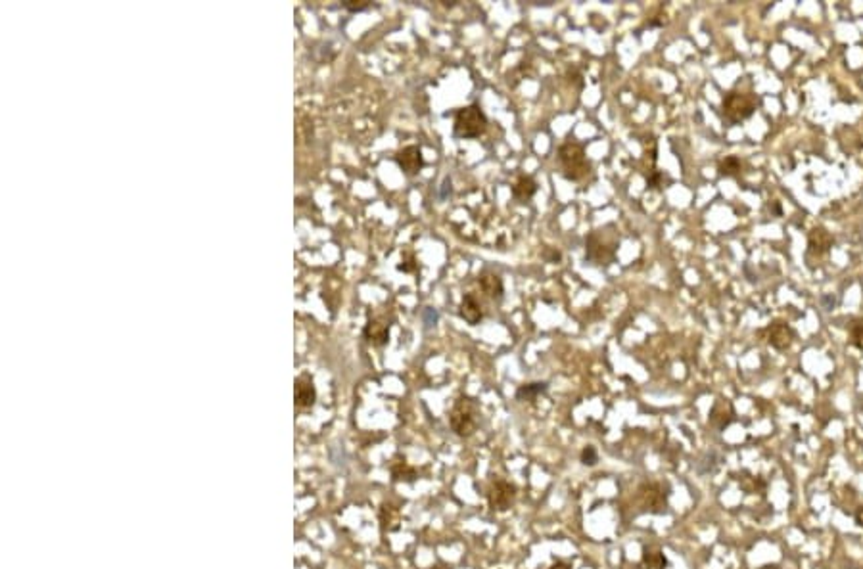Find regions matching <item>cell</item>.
I'll use <instances>...</instances> for the list:
<instances>
[{
  "mask_svg": "<svg viewBox=\"0 0 863 569\" xmlns=\"http://www.w3.org/2000/svg\"><path fill=\"white\" fill-rule=\"evenodd\" d=\"M459 314L470 326H478L484 320V305H482V301L478 299L476 294L468 292V294L463 295L459 305Z\"/></svg>",
  "mask_w": 863,
  "mask_h": 569,
  "instance_id": "12",
  "label": "cell"
},
{
  "mask_svg": "<svg viewBox=\"0 0 863 569\" xmlns=\"http://www.w3.org/2000/svg\"><path fill=\"white\" fill-rule=\"evenodd\" d=\"M541 259H543L545 263H560L562 253H560L558 250H555V247H549V245H545V247L541 250Z\"/></svg>",
  "mask_w": 863,
  "mask_h": 569,
  "instance_id": "25",
  "label": "cell"
},
{
  "mask_svg": "<svg viewBox=\"0 0 863 569\" xmlns=\"http://www.w3.org/2000/svg\"><path fill=\"white\" fill-rule=\"evenodd\" d=\"M516 495H518V487H516L513 481H507V479L503 478L493 479L490 483V487H488V491H485L488 506H490L493 512H499V514L513 508Z\"/></svg>",
  "mask_w": 863,
  "mask_h": 569,
  "instance_id": "7",
  "label": "cell"
},
{
  "mask_svg": "<svg viewBox=\"0 0 863 569\" xmlns=\"http://www.w3.org/2000/svg\"><path fill=\"white\" fill-rule=\"evenodd\" d=\"M315 397H317V393H315L311 378H309L307 374H303V376H300V378L296 379V404H298V406H301V409L311 406V404L315 403Z\"/></svg>",
  "mask_w": 863,
  "mask_h": 569,
  "instance_id": "17",
  "label": "cell"
},
{
  "mask_svg": "<svg viewBox=\"0 0 863 569\" xmlns=\"http://www.w3.org/2000/svg\"><path fill=\"white\" fill-rule=\"evenodd\" d=\"M741 160H739L737 155H727V158L720 161V165H717L720 177H737V175L741 173Z\"/></svg>",
  "mask_w": 863,
  "mask_h": 569,
  "instance_id": "22",
  "label": "cell"
},
{
  "mask_svg": "<svg viewBox=\"0 0 863 569\" xmlns=\"http://www.w3.org/2000/svg\"><path fill=\"white\" fill-rule=\"evenodd\" d=\"M395 161H398V165L401 167V171H403L405 175H417L424 167L423 150L418 146L403 148V150H399L398 155H395Z\"/></svg>",
  "mask_w": 863,
  "mask_h": 569,
  "instance_id": "10",
  "label": "cell"
},
{
  "mask_svg": "<svg viewBox=\"0 0 863 569\" xmlns=\"http://www.w3.org/2000/svg\"><path fill=\"white\" fill-rule=\"evenodd\" d=\"M670 495L672 487L667 481H645L639 485L635 493V504L639 506L641 514L664 516L670 508Z\"/></svg>",
  "mask_w": 863,
  "mask_h": 569,
  "instance_id": "4",
  "label": "cell"
},
{
  "mask_svg": "<svg viewBox=\"0 0 863 569\" xmlns=\"http://www.w3.org/2000/svg\"><path fill=\"white\" fill-rule=\"evenodd\" d=\"M580 458H582L583 466L593 468V466H597V462H599V453H597V448H595L593 445H587V447H583Z\"/></svg>",
  "mask_w": 863,
  "mask_h": 569,
  "instance_id": "24",
  "label": "cell"
},
{
  "mask_svg": "<svg viewBox=\"0 0 863 569\" xmlns=\"http://www.w3.org/2000/svg\"><path fill=\"white\" fill-rule=\"evenodd\" d=\"M848 342L852 347L863 351V317H854L848 322Z\"/></svg>",
  "mask_w": 863,
  "mask_h": 569,
  "instance_id": "21",
  "label": "cell"
},
{
  "mask_svg": "<svg viewBox=\"0 0 863 569\" xmlns=\"http://www.w3.org/2000/svg\"><path fill=\"white\" fill-rule=\"evenodd\" d=\"M482 424V409L476 399L460 395L449 410V426L459 437H472Z\"/></svg>",
  "mask_w": 863,
  "mask_h": 569,
  "instance_id": "2",
  "label": "cell"
},
{
  "mask_svg": "<svg viewBox=\"0 0 863 569\" xmlns=\"http://www.w3.org/2000/svg\"><path fill=\"white\" fill-rule=\"evenodd\" d=\"M549 389L547 381H532V384H524L516 389V401L522 403H535L541 395H545Z\"/></svg>",
  "mask_w": 863,
  "mask_h": 569,
  "instance_id": "19",
  "label": "cell"
},
{
  "mask_svg": "<svg viewBox=\"0 0 863 569\" xmlns=\"http://www.w3.org/2000/svg\"><path fill=\"white\" fill-rule=\"evenodd\" d=\"M390 471H392L393 481H409V483H413V481L418 478L417 470H415L413 466L407 464L405 460H398V462H393L392 468H390Z\"/></svg>",
  "mask_w": 863,
  "mask_h": 569,
  "instance_id": "20",
  "label": "cell"
},
{
  "mask_svg": "<svg viewBox=\"0 0 863 569\" xmlns=\"http://www.w3.org/2000/svg\"><path fill=\"white\" fill-rule=\"evenodd\" d=\"M447 194H451V180L449 178H445L443 184H441V198H447Z\"/></svg>",
  "mask_w": 863,
  "mask_h": 569,
  "instance_id": "30",
  "label": "cell"
},
{
  "mask_svg": "<svg viewBox=\"0 0 863 569\" xmlns=\"http://www.w3.org/2000/svg\"><path fill=\"white\" fill-rule=\"evenodd\" d=\"M538 180L530 175H520L516 178V183L513 184V198L518 203L530 202L535 194H538Z\"/></svg>",
  "mask_w": 863,
  "mask_h": 569,
  "instance_id": "14",
  "label": "cell"
},
{
  "mask_svg": "<svg viewBox=\"0 0 863 569\" xmlns=\"http://www.w3.org/2000/svg\"><path fill=\"white\" fill-rule=\"evenodd\" d=\"M765 336H767V343L772 345L773 349L787 351L790 345H792V342H794L796 334L789 322H784V320H775V322H772V324L767 326Z\"/></svg>",
  "mask_w": 863,
  "mask_h": 569,
  "instance_id": "9",
  "label": "cell"
},
{
  "mask_svg": "<svg viewBox=\"0 0 863 569\" xmlns=\"http://www.w3.org/2000/svg\"><path fill=\"white\" fill-rule=\"evenodd\" d=\"M488 125H490L488 116L482 111L480 106H465V108H460V110H457V113H455L453 135L457 136V138H465V140H468V138H478V136H482L485 130H488Z\"/></svg>",
  "mask_w": 863,
  "mask_h": 569,
  "instance_id": "6",
  "label": "cell"
},
{
  "mask_svg": "<svg viewBox=\"0 0 863 569\" xmlns=\"http://www.w3.org/2000/svg\"><path fill=\"white\" fill-rule=\"evenodd\" d=\"M549 569H572V565L566 562H555Z\"/></svg>",
  "mask_w": 863,
  "mask_h": 569,
  "instance_id": "32",
  "label": "cell"
},
{
  "mask_svg": "<svg viewBox=\"0 0 863 569\" xmlns=\"http://www.w3.org/2000/svg\"><path fill=\"white\" fill-rule=\"evenodd\" d=\"M368 6H370V2H365V0H348V2H343V8L353 14L365 12Z\"/></svg>",
  "mask_w": 863,
  "mask_h": 569,
  "instance_id": "26",
  "label": "cell"
},
{
  "mask_svg": "<svg viewBox=\"0 0 863 569\" xmlns=\"http://www.w3.org/2000/svg\"><path fill=\"white\" fill-rule=\"evenodd\" d=\"M438 319H440V314H438V312H435L434 309H430V307H428V309L424 311V322H426V326L435 324V322H438Z\"/></svg>",
  "mask_w": 863,
  "mask_h": 569,
  "instance_id": "29",
  "label": "cell"
},
{
  "mask_svg": "<svg viewBox=\"0 0 863 569\" xmlns=\"http://www.w3.org/2000/svg\"><path fill=\"white\" fill-rule=\"evenodd\" d=\"M363 336L368 343H373L376 347H382L390 337V324L384 320H368V324L363 330Z\"/></svg>",
  "mask_w": 863,
  "mask_h": 569,
  "instance_id": "15",
  "label": "cell"
},
{
  "mask_svg": "<svg viewBox=\"0 0 863 569\" xmlns=\"http://www.w3.org/2000/svg\"><path fill=\"white\" fill-rule=\"evenodd\" d=\"M735 479L739 481V487H741L747 495H765V491H767V481H765L764 478H759V476H754V473H750V471L747 470L737 473Z\"/></svg>",
  "mask_w": 863,
  "mask_h": 569,
  "instance_id": "16",
  "label": "cell"
},
{
  "mask_svg": "<svg viewBox=\"0 0 863 569\" xmlns=\"http://www.w3.org/2000/svg\"><path fill=\"white\" fill-rule=\"evenodd\" d=\"M380 520H382V527L388 529V531H390V529H395V527H398V521H399L398 508H393V506H382Z\"/></svg>",
  "mask_w": 863,
  "mask_h": 569,
  "instance_id": "23",
  "label": "cell"
},
{
  "mask_svg": "<svg viewBox=\"0 0 863 569\" xmlns=\"http://www.w3.org/2000/svg\"><path fill=\"white\" fill-rule=\"evenodd\" d=\"M758 110V98L752 92L731 91L722 100L723 121L727 125H739L747 121Z\"/></svg>",
  "mask_w": 863,
  "mask_h": 569,
  "instance_id": "5",
  "label": "cell"
},
{
  "mask_svg": "<svg viewBox=\"0 0 863 569\" xmlns=\"http://www.w3.org/2000/svg\"><path fill=\"white\" fill-rule=\"evenodd\" d=\"M662 183H664V177H662L660 171H652L650 175H647V188H650V190L660 188Z\"/></svg>",
  "mask_w": 863,
  "mask_h": 569,
  "instance_id": "27",
  "label": "cell"
},
{
  "mask_svg": "<svg viewBox=\"0 0 863 569\" xmlns=\"http://www.w3.org/2000/svg\"><path fill=\"white\" fill-rule=\"evenodd\" d=\"M620 247L618 232L614 227H600L585 238V261L599 267L612 265Z\"/></svg>",
  "mask_w": 863,
  "mask_h": 569,
  "instance_id": "1",
  "label": "cell"
},
{
  "mask_svg": "<svg viewBox=\"0 0 863 569\" xmlns=\"http://www.w3.org/2000/svg\"><path fill=\"white\" fill-rule=\"evenodd\" d=\"M478 284H480L482 292H484L490 299H503V295H505V284H503V278L499 275H495V272H484V275L478 276Z\"/></svg>",
  "mask_w": 863,
  "mask_h": 569,
  "instance_id": "13",
  "label": "cell"
},
{
  "mask_svg": "<svg viewBox=\"0 0 863 569\" xmlns=\"http://www.w3.org/2000/svg\"><path fill=\"white\" fill-rule=\"evenodd\" d=\"M568 77H570V83H575L577 88H583V75L580 73L577 69H570Z\"/></svg>",
  "mask_w": 863,
  "mask_h": 569,
  "instance_id": "28",
  "label": "cell"
},
{
  "mask_svg": "<svg viewBox=\"0 0 863 569\" xmlns=\"http://www.w3.org/2000/svg\"><path fill=\"white\" fill-rule=\"evenodd\" d=\"M558 165L566 180L577 183L591 173V161L585 155V148L580 142L566 140L558 148Z\"/></svg>",
  "mask_w": 863,
  "mask_h": 569,
  "instance_id": "3",
  "label": "cell"
},
{
  "mask_svg": "<svg viewBox=\"0 0 863 569\" xmlns=\"http://www.w3.org/2000/svg\"><path fill=\"white\" fill-rule=\"evenodd\" d=\"M667 558L658 546H645L643 556L639 562V569H666Z\"/></svg>",
  "mask_w": 863,
  "mask_h": 569,
  "instance_id": "18",
  "label": "cell"
},
{
  "mask_svg": "<svg viewBox=\"0 0 863 569\" xmlns=\"http://www.w3.org/2000/svg\"><path fill=\"white\" fill-rule=\"evenodd\" d=\"M733 422H735L733 404L729 403V401H725V399H717L710 410L708 424H710L714 429H717V431H723V429L729 428V426H731Z\"/></svg>",
  "mask_w": 863,
  "mask_h": 569,
  "instance_id": "11",
  "label": "cell"
},
{
  "mask_svg": "<svg viewBox=\"0 0 863 569\" xmlns=\"http://www.w3.org/2000/svg\"><path fill=\"white\" fill-rule=\"evenodd\" d=\"M769 209H773V213L777 215V217H779V215H781V205H779V202L769 203Z\"/></svg>",
  "mask_w": 863,
  "mask_h": 569,
  "instance_id": "33",
  "label": "cell"
},
{
  "mask_svg": "<svg viewBox=\"0 0 863 569\" xmlns=\"http://www.w3.org/2000/svg\"><path fill=\"white\" fill-rule=\"evenodd\" d=\"M432 569H445V568H440V565H438V568H432Z\"/></svg>",
  "mask_w": 863,
  "mask_h": 569,
  "instance_id": "34",
  "label": "cell"
},
{
  "mask_svg": "<svg viewBox=\"0 0 863 569\" xmlns=\"http://www.w3.org/2000/svg\"><path fill=\"white\" fill-rule=\"evenodd\" d=\"M854 520H856V526L862 527L863 529V504L859 506V508L856 510V514H854Z\"/></svg>",
  "mask_w": 863,
  "mask_h": 569,
  "instance_id": "31",
  "label": "cell"
},
{
  "mask_svg": "<svg viewBox=\"0 0 863 569\" xmlns=\"http://www.w3.org/2000/svg\"><path fill=\"white\" fill-rule=\"evenodd\" d=\"M834 240L831 232L823 227H815L808 236V263L812 261H819L821 257H825L827 253L833 247Z\"/></svg>",
  "mask_w": 863,
  "mask_h": 569,
  "instance_id": "8",
  "label": "cell"
}]
</instances>
